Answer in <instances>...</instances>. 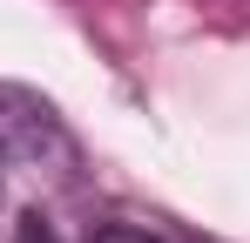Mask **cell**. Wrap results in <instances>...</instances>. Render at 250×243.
<instances>
[{
  "label": "cell",
  "mask_w": 250,
  "mask_h": 243,
  "mask_svg": "<svg viewBox=\"0 0 250 243\" xmlns=\"http://www.w3.org/2000/svg\"><path fill=\"white\" fill-rule=\"evenodd\" d=\"M88 243H163V237H149V230H135V223H102Z\"/></svg>",
  "instance_id": "obj_2"
},
{
  "label": "cell",
  "mask_w": 250,
  "mask_h": 243,
  "mask_svg": "<svg viewBox=\"0 0 250 243\" xmlns=\"http://www.w3.org/2000/svg\"><path fill=\"white\" fill-rule=\"evenodd\" d=\"M0 156H21V162H68V135L47 101L21 95V88H0Z\"/></svg>",
  "instance_id": "obj_1"
},
{
  "label": "cell",
  "mask_w": 250,
  "mask_h": 243,
  "mask_svg": "<svg viewBox=\"0 0 250 243\" xmlns=\"http://www.w3.org/2000/svg\"><path fill=\"white\" fill-rule=\"evenodd\" d=\"M14 243H54V237L41 230V216H27V223H21V237H14Z\"/></svg>",
  "instance_id": "obj_3"
}]
</instances>
